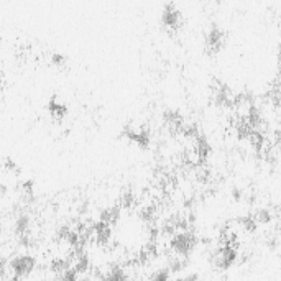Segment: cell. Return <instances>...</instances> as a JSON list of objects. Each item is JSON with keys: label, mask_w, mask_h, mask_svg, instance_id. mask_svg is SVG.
<instances>
[{"label": "cell", "mask_w": 281, "mask_h": 281, "mask_svg": "<svg viewBox=\"0 0 281 281\" xmlns=\"http://www.w3.org/2000/svg\"><path fill=\"white\" fill-rule=\"evenodd\" d=\"M36 268V258L31 255H18L13 256L9 263V271L12 279H25Z\"/></svg>", "instance_id": "1"}]
</instances>
